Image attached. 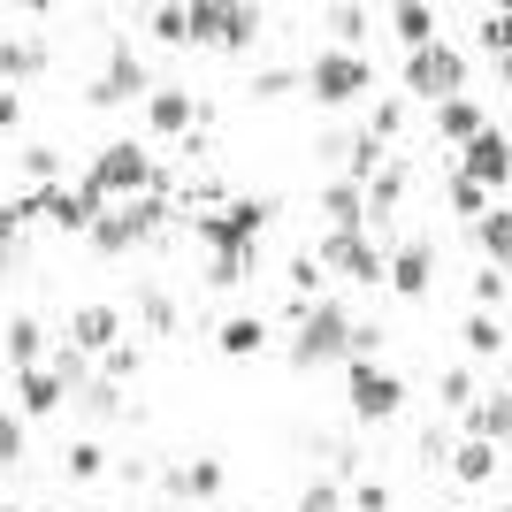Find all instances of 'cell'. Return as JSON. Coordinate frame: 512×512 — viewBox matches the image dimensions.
I'll list each match as a JSON object with an SVG mask.
<instances>
[{
	"instance_id": "6da1fadb",
	"label": "cell",
	"mask_w": 512,
	"mask_h": 512,
	"mask_svg": "<svg viewBox=\"0 0 512 512\" xmlns=\"http://www.w3.org/2000/svg\"><path fill=\"white\" fill-rule=\"evenodd\" d=\"M268 214H276V199H230V207H214V214H192V230L214 253H260Z\"/></svg>"
},
{
	"instance_id": "7a4b0ae2",
	"label": "cell",
	"mask_w": 512,
	"mask_h": 512,
	"mask_svg": "<svg viewBox=\"0 0 512 512\" xmlns=\"http://www.w3.org/2000/svg\"><path fill=\"white\" fill-rule=\"evenodd\" d=\"M92 192L100 199H146V192H161V169H153V153L138 146V138H115V146L100 153V161H92V176H85Z\"/></svg>"
},
{
	"instance_id": "3957f363",
	"label": "cell",
	"mask_w": 512,
	"mask_h": 512,
	"mask_svg": "<svg viewBox=\"0 0 512 512\" xmlns=\"http://www.w3.org/2000/svg\"><path fill=\"white\" fill-rule=\"evenodd\" d=\"M321 360H352V314L337 299H314L299 314V344H291V367H321Z\"/></svg>"
},
{
	"instance_id": "277c9868",
	"label": "cell",
	"mask_w": 512,
	"mask_h": 512,
	"mask_svg": "<svg viewBox=\"0 0 512 512\" xmlns=\"http://www.w3.org/2000/svg\"><path fill=\"white\" fill-rule=\"evenodd\" d=\"M459 85H467V54L459 46H421V54H406V92H421V100H459Z\"/></svg>"
},
{
	"instance_id": "5b68a950",
	"label": "cell",
	"mask_w": 512,
	"mask_h": 512,
	"mask_svg": "<svg viewBox=\"0 0 512 512\" xmlns=\"http://www.w3.org/2000/svg\"><path fill=\"white\" fill-rule=\"evenodd\" d=\"M344 383H352V413H360V421H390V413L406 406V383H398L383 360H352Z\"/></svg>"
},
{
	"instance_id": "8992f818",
	"label": "cell",
	"mask_w": 512,
	"mask_h": 512,
	"mask_svg": "<svg viewBox=\"0 0 512 512\" xmlns=\"http://www.w3.org/2000/svg\"><path fill=\"white\" fill-rule=\"evenodd\" d=\"M306 92H314L321 107H344L352 92H367V62L352 46H329V54H314V69H306Z\"/></svg>"
},
{
	"instance_id": "52a82bcc",
	"label": "cell",
	"mask_w": 512,
	"mask_h": 512,
	"mask_svg": "<svg viewBox=\"0 0 512 512\" xmlns=\"http://www.w3.org/2000/svg\"><path fill=\"white\" fill-rule=\"evenodd\" d=\"M192 39L207 46H253L260 39V8H222V0H192Z\"/></svg>"
},
{
	"instance_id": "ba28073f",
	"label": "cell",
	"mask_w": 512,
	"mask_h": 512,
	"mask_svg": "<svg viewBox=\"0 0 512 512\" xmlns=\"http://www.w3.org/2000/svg\"><path fill=\"white\" fill-rule=\"evenodd\" d=\"M161 192H146V199H130L123 214H100V230H92V245H100V253H130V245H138V237H153L161 230Z\"/></svg>"
},
{
	"instance_id": "9c48e42d",
	"label": "cell",
	"mask_w": 512,
	"mask_h": 512,
	"mask_svg": "<svg viewBox=\"0 0 512 512\" xmlns=\"http://www.w3.org/2000/svg\"><path fill=\"white\" fill-rule=\"evenodd\" d=\"M39 214L54 222V230L92 237V230H100V214H107V199L92 192V184H54V192H39Z\"/></svg>"
},
{
	"instance_id": "30bf717a",
	"label": "cell",
	"mask_w": 512,
	"mask_h": 512,
	"mask_svg": "<svg viewBox=\"0 0 512 512\" xmlns=\"http://www.w3.org/2000/svg\"><path fill=\"white\" fill-rule=\"evenodd\" d=\"M321 268H344L352 283H383L390 276L383 245H367L360 230H329V237H321Z\"/></svg>"
},
{
	"instance_id": "8fae6325",
	"label": "cell",
	"mask_w": 512,
	"mask_h": 512,
	"mask_svg": "<svg viewBox=\"0 0 512 512\" xmlns=\"http://www.w3.org/2000/svg\"><path fill=\"white\" fill-rule=\"evenodd\" d=\"M138 92H146V62H138L130 39H115L107 46V77L92 85V107H123V100H138Z\"/></svg>"
},
{
	"instance_id": "7c38bea8",
	"label": "cell",
	"mask_w": 512,
	"mask_h": 512,
	"mask_svg": "<svg viewBox=\"0 0 512 512\" xmlns=\"http://www.w3.org/2000/svg\"><path fill=\"white\" fill-rule=\"evenodd\" d=\"M459 176H474V184H482V192H497V184H512V138L505 130H482V138H474L467 153H459Z\"/></svg>"
},
{
	"instance_id": "4fadbf2b",
	"label": "cell",
	"mask_w": 512,
	"mask_h": 512,
	"mask_svg": "<svg viewBox=\"0 0 512 512\" xmlns=\"http://www.w3.org/2000/svg\"><path fill=\"white\" fill-rule=\"evenodd\" d=\"M390 291H398V299H428V283H436V245H428V237H406V245H398V253H390Z\"/></svg>"
},
{
	"instance_id": "5bb4252c",
	"label": "cell",
	"mask_w": 512,
	"mask_h": 512,
	"mask_svg": "<svg viewBox=\"0 0 512 512\" xmlns=\"http://www.w3.org/2000/svg\"><path fill=\"white\" fill-rule=\"evenodd\" d=\"M16 406H23V421H46V413L69 406V383L54 375V367H23L16 375Z\"/></svg>"
},
{
	"instance_id": "9a60e30c",
	"label": "cell",
	"mask_w": 512,
	"mask_h": 512,
	"mask_svg": "<svg viewBox=\"0 0 512 512\" xmlns=\"http://www.w3.org/2000/svg\"><path fill=\"white\" fill-rule=\"evenodd\" d=\"M69 344H77V352H115V344H123V314H115V306H77V321H69Z\"/></svg>"
},
{
	"instance_id": "2e32d148",
	"label": "cell",
	"mask_w": 512,
	"mask_h": 512,
	"mask_svg": "<svg viewBox=\"0 0 512 512\" xmlns=\"http://www.w3.org/2000/svg\"><path fill=\"white\" fill-rule=\"evenodd\" d=\"M39 214V192H16V199H0V276L16 268V253H23V222Z\"/></svg>"
},
{
	"instance_id": "e0dca14e",
	"label": "cell",
	"mask_w": 512,
	"mask_h": 512,
	"mask_svg": "<svg viewBox=\"0 0 512 512\" xmlns=\"http://www.w3.org/2000/svg\"><path fill=\"white\" fill-rule=\"evenodd\" d=\"M390 39L406 46V54H421V46H436V8H421V0H406V8H390Z\"/></svg>"
},
{
	"instance_id": "ac0fdd59",
	"label": "cell",
	"mask_w": 512,
	"mask_h": 512,
	"mask_svg": "<svg viewBox=\"0 0 512 512\" xmlns=\"http://www.w3.org/2000/svg\"><path fill=\"white\" fill-rule=\"evenodd\" d=\"M146 123L161 138H192V92H146Z\"/></svg>"
},
{
	"instance_id": "d6986e66",
	"label": "cell",
	"mask_w": 512,
	"mask_h": 512,
	"mask_svg": "<svg viewBox=\"0 0 512 512\" xmlns=\"http://www.w3.org/2000/svg\"><path fill=\"white\" fill-rule=\"evenodd\" d=\"M436 130H444V138H459V146H474V138L490 130V115H482V107H474L467 92H459V100H444V107H436Z\"/></svg>"
},
{
	"instance_id": "ffe728a7",
	"label": "cell",
	"mask_w": 512,
	"mask_h": 512,
	"mask_svg": "<svg viewBox=\"0 0 512 512\" xmlns=\"http://www.w3.org/2000/svg\"><path fill=\"white\" fill-rule=\"evenodd\" d=\"M321 214H329V230H360V222H367V192L344 176V184H329V192H321Z\"/></svg>"
},
{
	"instance_id": "44dd1931",
	"label": "cell",
	"mask_w": 512,
	"mask_h": 512,
	"mask_svg": "<svg viewBox=\"0 0 512 512\" xmlns=\"http://www.w3.org/2000/svg\"><path fill=\"white\" fill-rule=\"evenodd\" d=\"M444 467L459 474V482H490L497 474V444H482V436H467L459 451H444Z\"/></svg>"
},
{
	"instance_id": "7402d4cb",
	"label": "cell",
	"mask_w": 512,
	"mask_h": 512,
	"mask_svg": "<svg viewBox=\"0 0 512 512\" xmlns=\"http://www.w3.org/2000/svg\"><path fill=\"white\" fill-rule=\"evenodd\" d=\"M214 344H222L230 360H253L260 344H268V321H260V314H237V321H222V337H214Z\"/></svg>"
},
{
	"instance_id": "603a6c76",
	"label": "cell",
	"mask_w": 512,
	"mask_h": 512,
	"mask_svg": "<svg viewBox=\"0 0 512 512\" xmlns=\"http://www.w3.org/2000/svg\"><path fill=\"white\" fill-rule=\"evenodd\" d=\"M46 69V46L39 39H0V77L16 85V77H39Z\"/></svg>"
},
{
	"instance_id": "cb8c5ba5",
	"label": "cell",
	"mask_w": 512,
	"mask_h": 512,
	"mask_svg": "<svg viewBox=\"0 0 512 512\" xmlns=\"http://www.w3.org/2000/svg\"><path fill=\"white\" fill-rule=\"evenodd\" d=\"M39 352H46V329L31 314H16V321H8V360H16V375H23V367H39Z\"/></svg>"
},
{
	"instance_id": "d4e9b609",
	"label": "cell",
	"mask_w": 512,
	"mask_h": 512,
	"mask_svg": "<svg viewBox=\"0 0 512 512\" xmlns=\"http://www.w3.org/2000/svg\"><path fill=\"white\" fill-rule=\"evenodd\" d=\"M474 237H482V253H490V268H512V214H482L474 222Z\"/></svg>"
},
{
	"instance_id": "484cf974",
	"label": "cell",
	"mask_w": 512,
	"mask_h": 512,
	"mask_svg": "<svg viewBox=\"0 0 512 512\" xmlns=\"http://www.w3.org/2000/svg\"><path fill=\"white\" fill-rule=\"evenodd\" d=\"M344 169H352V184H375V176H383V138H352V146H344Z\"/></svg>"
},
{
	"instance_id": "4316f807",
	"label": "cell",
	"mask_w": 512,
	"mask_h": 512,
	"mask_svg": "<svg viewBox=\"0 0 512 512\" xmlns=\"http://www.w3.org/2000/svg\"><path fill=\"white\" fill-rule=\"evenodd\" d=\"M169 482H176L184 497H214V490H222V459H192V467H176Z\"/></svg>"
},
{
	"instance_id": "83f0119b",
	"label": "cell",
	"mask_w": 512,
	"mask_h": 512,
	"mask_svg": "<svg viewBox=\"0 0 512 512\" xmlns=\"http://www.w3.org/2000/svg\"><path fill=\"white\" fill-rule=\"evenodd\" d=\"M474 436H482V444H497V436H512V390H497L490 406H474Z\"/></svg>"
},
{
	"instance_id": "f1b7e54d",
	"label": "cell",
	"mask_w": 512,
	"mask_h": 512,
	"mask_svg": "<svg viewBox=\"0 0 512 512\" xmlns=\"http://www.w3.org/2000/svg\"><path fill=\"white\" fill-rule=\"evenodd\" d=\"M146 31H153V39H169V46H184V39H192V8H153Z\"/></svg>"
},
{
	"instance_id": "f546056e",
	"label": "cell",
	"mask_w": 512,
	"mask_h": 512,
	"mask_svg": "<svg viewBox=\"0 0 512 512\" xmlns=\"http://www.w3.org/2000/svg\"><path fill=\"white\" fill-rule=\"evenodd\" d=\"M23 176H31L39 192H54V176H62V153H54V146H23Z\"/></svg>"
},
{
	"instance_id": "4dcf8cb0",
	"label": "cell",
	"mask_w": 512,
	"mask_h": 512,
	"mask_svg": "<svg viewBox=\"0 0 512 512\" xmlns=\"http://www.w3.org/2000/svg\"><path fill=\"white\" fill-rule=\"evenodd\" d=\"M467 352H474V360L505 352V329H497V314H474V321H467Z\"/></svg>"
},
{
	"instance_id": "1f68e13d",
	"label": "cell",
	"mask_w": 512,
	"mask_h": 512,
	"mask_svg": "<svg viewBox=\"0 0 512 512\" xmlns=\"http://www.w3.org/2000/svg\"><path fill=\"white\" fill-rule=\"evenodd\" d=\"M451 207L467 214V222H482V214H490V192H482L474 176H451Z\"/></svg>"
},
{
	"instance_id": "d6a6232c",
	"label": "cell",
	"mask_w": 512,
	"mask_h": 512,
	"mask_svg": "<svg viewBox=\"0 0 512 512\" xmlns=\"http://www.w3.org/2000/svg\"><path fill=\"white\" fill-rule=\"evenodd\" d=\"M398 199H406V176H398V169H383L375 184H367V214H390Z\"/></svg>"
},
{
	"instance_id": "836d02e7",
	"label": "cell",
	"mask_w": 512,
	"mask_h": 512,
	"mask_svg": "<svg viewBox=\"0 0 512 512\" xmlns=\"http://www.w3.org/2000/svg\"><path fill=\"white\" fill-rule=\"evenodd\" d=\"M77 406H85V413H123V383H107V375H100V383L77 390Z\"/></svg>"
},
{
	"instance_id": "e575fe53",
	"label": "cell",
	"mask_w": 512,
	"mask_h": 512,
	"mask_svg": "<svg viewBox=\"0 0 512 512\" xmlns=\"http://www.w3.org/2000/svg\"><path fill=\"white\" fill-rule=\"evenodd\" d=\"M482 46H490V54H512V8H490V16H482Z\"/></svg>"
},
{
	"instance_id": "d590c367",
	"label": "cell",
	"mask_w": 512,
	"mask_h": 512,
	"mask_svg": "<svg viewBox=\"0 0 512 512\" xmlns=\"http://www.w3.org/2000/svg\"><path fill=\"white\" fill-rule=\"evenodd\" d=\"M138 314H146L153 329H176V306H169V291H153V283L138 291Z\"/></svg>"
},
{
	"instance_id": "8d00e7d4",
	"label": "cell",
	"mask_w": 512,
	"mask_h": 512,
	"mask_svg": "<svg viewBox=\"0 0 512 512\" xmlns=\"http://www.w3.org/2000/svg\"><path fill=\"white\" fill-rule=\"evenodd\" d=\"M291 291H299V306H314V291H321V260H314V253L291 260Z\"/></svg>"
},
{
	"instance_id": "74e56055",
	"label": "cell",
	"mask_w": 512,
	"mask_h": 512,
	"mask_svg": "<svg viewBox=\"0 0 512 512\" xmlns=\"http://www.w3.org/2000/svg\"><path fill=\"white\" fill-rule=\"evenodd\" d=\"M69 474H77V482L107 474V451H100V444H69Z\"/></svg>"
},
{
	"instance_id": "f35d334b",
	"label": "cell",
	"mask_w": 512,
	"mask_h": 512,
	"mask_svg": "<svg viewBox=\"0 0 512 512\" xmlns=\"http://www.w3.org/2000/svg\"><path fill=\"white\" fill-rule=\"evenodd\" d=\"M299 85H306L299 69H260V85H253V92H260V100H283V92H299Z\"/></svg>"
},
{
	"instance_id": "ab89813d",
	"label": "cell",
	"mask_w": 512,
	"mask_h": 512,
	"mask_svg": "<svg viewBox=\"0 0 512 512\" xmlns=\"http://www.w3.org/2000/svg\"><path fill=\"white\" fill-rule=\"evenodd\" d=\"M23 459V413H0V467Z\"/></svg>"
},
{
	"instance_id": "60d3db41",
	"label": "cell",
	"mask_w": 512,
	"mask_h": 512,
	"mask_svg": "<svg viewBox=\"0 0 512 512\" xmlns=\"http://www.w3.org/2000/svg\"><path fill=\"white\" fill-rule=\"evenodd\" d=\"M245 268H253V253H214L207 283H245Z\"/></svg>"
},
{
	"instance_id": "b9f144b4",
	"label": "cell",
	"mask_w": 512,
	"mask_h": 512,
	"mask_svg": "<svg viewBox=\"0 0 512 512\" xmlns=\"http://www.w3.org/2000/svg\"><path fill=\"white\" fill-rule=\"evenodd\" d=\"M299 512H344V490L337 482H314V490L299 497Z\"/></svg>"
},
{
	"instance_id": "7bdbcfd3",
	"label": "cell",
	"mask_w": 512,
	"mask_h": 512,
	"mask_svg": "<svg viewBox=\"0 0 512 512\" xmlns=\"http://www.w3.org/2000/svg\"><path fill=\"white\" fill-rule=\"evenodd\" d=\"M321 23H329L337 39H360V31H367V8H329V16H321Z\"/></svg>"
},
{
	"instance_id": "ee69618b",
	"label": "cell",
	"mask_w": 512,
	"mask_h": 512,
	"mask_svg": "<svg viewBox=\"0 0 512 512\" xmlns=\"http://www.w3.org/2000/svg\"><path fill=\"white\" fill-rule=\"evenodd\" d=\"M398 123H406V107L383 100V107H375V123H367V138H398Z\"/></svg>"
},
{
	"instance_id": "f6af8a7d",
	"label": "cell",
	"mask_w": 512,
	"mask_h": 512,
	"mask_svg": "<svg viewBox=\"0 0 512 512\" xmlns=\"http://www.w3.org/2000/svg\"><path fill=\"white\" fill-rule=\"evenodd\" d=\"M474 299H482V314H490V306L505 299V268H482V276H474Z\"/></svg>"
},
{
	"instance_id": "bcb514c9",
	"label": "cell",
	"mask_w": 512,
	"mask_h": 512,
	"mask_svg": "<svg viewBox=\"0 0 512 512\" xmlns=\"http://www.w3.org/2000/svg\"><path fill=\"white\" fill-rule=\"evenodd\" d=\"M444 406H474V375H467V367H451V375H444Z\"/></svg>"
},
{
	"instance_id": "7dc6e473",
	"label": "cell",
	"mask_w": 512,
	"mask_h": 512,
	"mask_svg": "<svg viewBox=\"0 0 512 512\" xmlns=\"http://www.w3.org/2000/svg\"><path fill=\"white\" fill-rule=\"evenodd\" d=\"M123 375H138V344H115V352H107V383H123Z\"/></svg>"
},
{
	"instance_id": "c3c4849f",
	"label": "cell",
	"mask_w": 512,
	"mask_h": 512,
	"mask_svg": "<svg viewBox=\"0 0 512 512\" xmlns=\"http://www.w3.org/2000/svg\"><path fill=\"white\" fill-rule=\"evenodd\" d=\"M352 505H360V512H390V490H383V482H360V490H352Z\"/></svg>"
},
{
	"instance_id": "681fc988",
	"label": "cell",
	"mask_w": 512,
	"mask_h": 512,
	"mask_svg": "<svg viewBox=\"0 0 512 512\" xmlns=\"http://www.w3.org/2000/svg\"><path fill=\"white\" fill-rule=\"evenodd\" d=\"M16 115H23V92H16V85H0V130L16 123Z\"/></svg>"
},
{
	"instance_id": "f907efd6",
	"label": "cell",
	"mask_w": 512,
	"mask_h": 512,
	"mask_svg": "<svg viewBox=\"0 0 512 512\" xmlns=\"http://www.w3.org/2000/svg\"><path fill=\"white\" fill-rule=\"evenodd\" d=\"M505 77H512V54H505Z\"/></svg>"
},
{
	"instance_id": "816d5d0a",
	"label": "cell",
	"mask_w": 512,
	"mask_h": 512,
	"mask_svg": "<svg viewBox=\"0 0 512 512\" xmlns=\"http://www.w3.org/2000/svg\"><path fill=\"white\" fill-rule=\"evenodd\" d=\"M0 512H16V505H0Z\"/></svg>"
},
{
	"instance_id": "f5cc1de1",
	"label": "cell",
	"mask_w": 512,
	"mask_h": 512,
	"mask_svg": "<svg viewBox=\"0 0 512 512\" xmlns=\"http://www.w3.org/2000/svg\"><path fill=\"white\" fill-rule=\"evenodd\" d=\"M46 512H54V505H46Z\"/></svg>"
}]
</instances>
